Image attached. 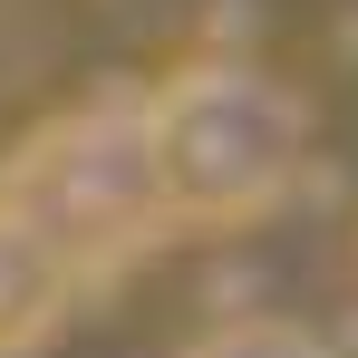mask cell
Wrapping results in <instances>:
<instances>
[{
  "label": "cell",
  "mask_w": 358,
  "mask_h": 358,
  "mask_svg": "<svg viewBox=\"0 0 358 358\" xmlns=\"http://www.w3.org/2000/svg\"><path fill=\"white\" fill-rule=\"evenodd\" d=\"M145 165L165 223H252L300 165V107L262 68H184L145 97Z\"/></svg>",
  "instance_id": "1"
},
{
  "label": "cell",
  "mask_w": 358,
  "mask_h": 358,
  "mask_svg": "<svg viewBox=\"0 0 358 358\" xmlns=\"http://www.w3.org/2000/svg\"><path fill=\"white\" fill-rule=\"evenodd\" d=\"M0 203L29 223V233L59 252L68 271H97L136 252L145 233H165V203H155V165H145V107H78L59 117L0 184Z\"/></svg>",
  "instance_id": "2"
},
{
  "label": "cell",
  "mask_w": 358,
  "mask_h": 358,
  "mask_svg": "<svg viewBox=\"0 0 358 358\" xmlns=\"http://www.w3.org/2000/svg\"><path fill=\"white\" fill-rule=\"evenodd\" d=\"M68 291H78V271L0 203V358H29V349H39V339L59 329Z\"/></svg>",
  "instance_id": "3"
},
{
  "label": "cell",
  "mask_w": 358,
  "mask_h": 358,
  "mask_svg": "<svg viewBox=\"0 0 358 358\" xmlns=\"http://www.w3.org/2000/svg\"><path fill=\"white\" fill-rule=\"evenodd\" d=\"M194 358H339L320 329H300V320H233V329H213Z\"/></svg>",
  "instance_id": "4"
}]
</instances>
